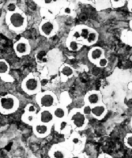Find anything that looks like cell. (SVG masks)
<instances>
[{"label": "cell", "instance_id": "cell-15", "mask_svg": "<svg viewBox=\"0 0 132 158\" xmlns=\"http://www.w3.org/2000/svg\"><path fill=\"white\" fill-rule=\"evenodd\" d=\"M107 112L108 111H107L106 106L102 103L91 108L90 115L97 119H102L106 115Z\"/></svg>", "mask_w": 132, "mask_h": 158}, {"label": "cell", "instance_id": "cell-7", "mask_svg": "<svg viewBox=\"0 0 132 158\" xmlns=\"http://www.w3.org/2000/svg\"><path fill=\"white\" fill-rule=\"evenodd\" d=\"M14 51L18 58H22L29 55L31 52V46L29 40L26 38H21L14 44Z\"/></svg>", "mask_w": 132, "mask_h": 158}, {"label": "cell", "instance_id": "cell-20", "mask_svg": "<svg viewBox=\"0 0 132 158\" xmlns=\"http://www.w3.org/2000/svg\"><path fill=\"white\" fill-rule=\"evenodd\" d=\"M124 141H125V145L127 146L128 148H130L131 149L132 146H131V141H132V136H131V134H128L127 136L125 137L124 138Z\"/></svg>", "mask_w": 132, "mask_h": 158}, {"label": "cell", "instance_id": "cell-8", "mask_svg": "<svg viewBox=\"0 0 132 158\" xmlns=\"http://www.w3.org/2000/svg\"><path fill=\"white\" fill-rule=\"evenodd\" d=\"M36 121L53 125L55 121L53 108H42L40 111L36 113Z\"/></svg>", "mask_w": 132, "mask_h": 158}, {"label": "cell", "instance_id": "cell-9", "mask_svg": "<svg viewBox=\"0 0 132 158\" xmlns=\"http://www.w3.org/2000/svg\"><path fill=\"white\" fill-rule=\"evenodd\" d=\"M33 131L34 135L38 138H46L49 134L51 133V130L52 125L51 124H46L43 123L36 121L32 125Z\"/></svg>", "mask_w": 132, "mask_h": 158}, {"label": "cell", "instance_id": "cell-6", "mask_svg": "<svg viewBox=\"0 0 132 158\" xmlns=\"http://www.w3.org/2000/svg\"><path fill=\"white\" fill-rule=\"evenodd\" d=\"M58 30V25L55 21L52 19H44L39 26V31L42 36L45 37H52Z\"/></svg>", "mask_w": 132, "mask_h": 158}, {"label": "cell", "instance_id": "cell-1", "mask_svg": "<svg viewBox=\"0 0 132 158\" xmlns=\"http://www.w3.org/2000/svg\"><path fill=\"white\" fill-rule=\"evenodd\" d=\"M5 23L10 31L17 34L22 33L27 27V16L19 7L14 11H6Z\"/></svg>", "mask_w": 132, "mask_h": 158}, {"label": "cell", "instance_id": "cell-12", "mask_svg": "<svg viewBox=\"0 0 132 158\" xmlns=\"http://www.w3.org/2000/svg\"><path fill=\"white\" fill-rule=\"evenodd\" d=\"M10 67L8 62L5 59H0V77L6 82H13L14 79L10 75Z\"/></svg>", "mask_w": 132, "mask_h": 158}, {"label": "cell", "instance_id": "cell-14", "mask_svg": "<svg viewBox=\"0 0 132 158\" xmlns=\"http://www.w3.org/2000/svg\"><path fill=\"white\" fill-rule=\"evenodd\" d=\"M105 57V51L99 47H94L89 50L88 53V58L92 63L97 64L100 59Z\"/></svg>", "mask_w": 132, "mask_h": 158}, {"label": "cell", "instance_id": "cell-10", "mask_svg": "<svg viewBox=\"0 0 132 158\" xmlns=\"http://www.w3.org/2000/svg\"><path fill=\"white\" fill-rule=\"evenodd\" d=\"M85 103L90 108L102 104V95L101 92L96 90L88 92L85 96Z\"/></svg>", "mask_w": 132, "mask_h": 158}, {"label": "cell", "instance_id": "cell-2", "mask_svg": "<svg viewBox=\"0 0 132 158\" xmlns=\"http://www.w3.org/2000/svg\"><path fill=\"white\" fill-rule=\"evenodd\" d=\"M67 122L68 125L71 126V129L75 131H83L89 122V119L85 117V115L82 113L81 108H75L68 112Z\"/></svg>", "mask_w": 132, "mask_h": 158}, {"label": "cell", "instance_id": "cell-16", "mask_svg": "<svg viewBox=\"0 0 132 158\" xmlns=\"http://www.w3.org/2000/svg\"><path fill=\"white\" fill-rule=\"evenodd\" d=\"M22 119L24 123L32 126L36 120V111H30L25 109L24 114L22 116Z\"/></svg>", "mask_w": 132, "mask_h": 158}, {"label": "cell", "instance_id": "cell-13", "mask_svg": "<svg viewBox=\"0 0 132 158\" xmlns=\"http://www.w3.org/2000/svg\"><path fill=\"white\" fill-rule=\"evenodd\" d=\"M68 112L69 111L67 110V108L66 105H64V104H56V106L53 108L55 121L67 119Z\"/></svg>", "mask_w": 132, "mask_h": 158}, {"label": "cell", "instance_id": "cell-17", "mask_svg": "<svg viewBox=\"0 0 132 158\" xmlns=\"http://www.w3.org/2000/svg\"><path fill=\"white\" fill-rule=\"evenodd\" d=\"M60 77L62 79H64V81H67V78L73 75L74 74V69L71 67V66L67 64L63 65L60 68Z\"/></svg>", "mask_w": 132, "mask_h": 158}, {"label": "cell", "instance_id": "cell-19", "mask_svg": "<svg viewBox=\"0 0 132 158\" xmlns=\"http://www.w3.org/2000/svg\"><path fill=\"white\" fill-rule=\"evenodd\" d=\"M108 63H109V60L105 57H104L101 59H100L96 65L98 67H105L108 65Z\"/></svg>", "mask_w": 132, "mask_h": 158}, {"label": "cell", "instance_id": "cell-4", "mask_svg": "<svg viewBox=\"0 0 132 158\" xmlns=\"http://www.w3.org/2000/svg\"><path fill=\"white\" fill-rule=\"evenodd\" d=\"M41 86L40 79L32 73L26 76L22 82V90L29 95H34L40 93Z\"/></svg>", "mask_w": 132, "mask_h": 158}, {"label": "cell", "instance_id": "cell-18", "mask_svg": "<svg viewBox=\"0 0 132 158\" xmlns=\"http://www.w3.org/2000/svg\"><path fill=\"white\" fill-rule=\"evenodd\" d=\"M67 46L69 50L72 51V52H77V51L80 50L81 48V44L73 41V40H67Z\"/></svg>", "mask_w": 132, "mask_h": 158}, {"label": "cell", "instance_id": "cell-5", "mask_svg": "<svg viewBox=\"0 0 132 158\" xmlns=\"http://www.w3.org/2000/svg\"><path fill=\"white\" fill-rule=\"evenodd\" d=\"M36 103L40 108H54L58 104V100L52 92H40L36 94Z\"/></svg>", "mask_w": 132, "mask_h": 158}, {"label": "cell", "instance_id": "cell-3", "mask_svg": "<svg viewBox=\"0 0 132 158\" xmlns=\"http://www.w3.org/2000/svg\"><path fill=\"white\" fill-rule=\"evenodd\" d=\"M20 101L13 94H6L0 97V113L2 115H10L14 113L18 109Z\"/></svg>", "mask_w": 132, "mask_h": 158}, {"label": "cell", "instance_id": "cell-11", "mask_svg": "<svg viewBox=\"0 0 132 158\" xmlns=\"http://www.w3.org/2000/svg\"><path fill=\"white\" fill-rule=\"evenodd\" d=\"M71 149L67 147L61 146V145H55L52 147L50 150L49 156L55 158H64V157H71Z\"/></svg>", "mask_w": 132, "mask_h": 158}]
</instances>
